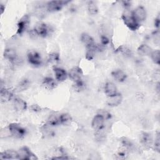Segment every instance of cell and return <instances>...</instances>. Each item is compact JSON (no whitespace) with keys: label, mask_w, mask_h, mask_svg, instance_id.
<instances>
[{"label":"cell","mask_w":160,"mask_h":160,"mask_svg":"<svg viewBox=\"0 0 160 160\" xmlns=\"http://www.w3.org/2000/svg\"><path fill=\"white\" fill-rule=\"evenodd\" d=\"M82 74L83 72L81 68L79 66H74L70 69L68 73V76L72 81L76 82L82 79Z\"/></svg>","instance_id":"ba28073f"},{"label":"cell","mask_w":160,"mask_h":160,"mask_svg":"<svg viewBox=\"0 0 160 160\" xmlns=\"http://www.w3.org/2000/svg\"><path fill=\"white\" fill-rule=\"evenodd\" d=\"M69 2V1H51L47 2L46 7L48 12H54L61 11Z\"/></svg>","instance_id":"5b68a950"},{"label":"cell","mask_w":160,"mask_h":160,"mask_svg":"<svg viewBox=\"0 0 160 160\" xmlns=\"http://www.w3.org/2000/svg\"><path fill=\"white\" fill-rule=\"evenodd\" d=\"M30 84L31 83H30V81H29V79H26V78L22 79L18 84V85L16 88V91L22 92V91H24L26 90L30 86Z\"/></svg>","instance_id":"7402d4cb"},{"label":"cell","mask_w":160,"mask_h":160,"mask_svg":"<svg viewBox=\"0 0 160 160\" xmlns=\"http://www.w3.org/2000/svg\"><path fill=\"white\" fill-rule=\"evenodd\" d=\"M51 31L50 26L44 22L38 23L33 29L34 33L41 38H46L50 34Z\"/></svg>","instance_id":"277c9868"},{"label":"cell","mask_w":160,"mask_h":160,"mask_svg":"<svg viewBox=\"0 0 160 160\" xmlns=\"http://www.w3.org/2000/svg\"><path fill=\"white\" fill-rule=\"evenodd\" d=\"M74 82V89L76 90L81 91L84 88L85 85H84V82L82 81V79L79 80V81H76V82Z\"/></svg>","instance_id":"836d02e7"},{"label":"cell","mask_w":160,"mask_h":160,"mask_svg":"<svg viewBox=\"0 0 160 160\" xmlns=\"http://www.w3.org/2000/svg\"><path fill=\"white\" fill-rule=\"evenodd\" d=\"M122 6L125 8V9H129L131 6V2L129 1H122Z\"/></svg>","instance_id":"f35d334b"},{"label":"cell","mask_w":160,"mask_h":160,"mask_svg":"<svg viewBox=\"0 0 160 160\" xmlns=\"http://www.w3.org/2000/svg\"><path fill=\"white\" fill-rule=\"evenodd\" d=\"M118 51H119L122 55H124V56H126V57H130L132 55L131 50L128 47H127L126 46H124V45H122V46H119L118 49Z\"/></svg>","instance_id":"f1b7e54d"},{"label":"cell","mask_w":160,"mask_h":160,"mask_svg":"<svg viewBox=\"0 0 160 160\" xmlns=\"http://www.w3.org/2000/svg\"><path fill=\"white\" fill-rule=\"evenodd\" d=\"M13 98L12 92L5 88H1L0 91V99L1 102H6Z\"/></svg>","instance_id":"e0dca14e"},{"label":"cell","mask_w":160,"mask_h":160,"mask_svg":"<svg viewBox=\"0 0 160 160\" xmlns=\"http://www.w3.org/2000/svg\"><path fill=\"white\" fill-rule=\"evenodd\" d=\"M18 152L19 159L21 160H35L38 159L36 156L31 152L30 149L27 146L21 148Z\"/></svg>","instance_id":"52a82bcc"},{"label":"cell","mask_w":160,"mask_h":160,"mask_svg":"<svg viewBox=\"0 0 160 160\" xmlns=\"http://www.w3.org/2000/svg\"><path fill=\"white\" fill-rule=\"evenodd\" d=\"M81 41H82V42L84 44L86 45V47L95 43L93 38L89 34H88V33H86V32H83L81 34Z\"/></svg>","instance_id":"d4e9b609"},{"label":"cell","mask_w":160,"mask_h":160,"mask_svg":"<svg viewBox=\"0 0 160 160\" xmlns=\"http://www.w3.org/2000/svg\"><path fill=\"white\" fill-rule=\"evenodd\" d=\"M104 121L105 119L103 118V117L98 113L94 116L92 120L91 126L93 129L96 131H100L104 128Z\"/></svg>","instance_id":"9c48e42d"},{"label":"cell","mask_w":160,"mask_h":160,"mask_svg":"<svg viewBox=\"0 0 160 160\" xmlns=\"http://www.w3.org/2000/svg\"><path fill=\"white\" fill-rule=\"evenodd\" d=\"M152 146L154 147V150L156 152H160V134H159V132L157 133V134L155 137V139L153 141Z\"/></svg>","instance_id":"1f68e13d"},{"label":"cell","mask_w":160,"mask_h":160,"mask_svg":"<svg viewBox=\"0 0 160 160\" xmlns=\"http://www.w3.org/2000/svg\"><path fill=\"white\" fill-rule=\"evenodd\" d=\"M0 9H1V13L2 14L5 10V6L3 4H1V7H0Z\"/></svg>","instance_id":"60d3db41"},{"label":"cell","mask_w":160,"mask_h":160,"mask_svg":"<svg viewBox=\"0 0 160 160\" xmlns=\"http://www.w3.org/2000/svg\"><path fill=\"white\" fill-rule=\"evenodd\" d=\"M150 56L154 63L158 65L160 64V51L159 49L152 51Z\"/></svg>","instance_id":"83f0119b"},{"label":"cell","mask_w":160,"mask_h":160,"mask_svg":"<svg viewBox=\"0 0 160 160\" xmlns=\"http://www.w3.org/2000/svg\"><path fill=\"white\" fill-rule=\"evenodd\" d=\"M153 50L146 44H141L138 48V52L142 56H150Z\"/></svg>","instance_id":"603a6c76"},{"label":"cell","mask_w":160,"mask_h":160,"mask_svg":"<svg viewBox=\"0 0 160 160\" xmlns=\"http://www.w3.org/2000/svg\"><path fill=\"white\" fill-rule=\"evenodd\" d=\"M159 23H160V19H159V16H158V17L154 19V26L156 28H157V29H159Z\"/></svg>","instance_id":"ab89813d"},{"label":"cell","mask_w":160,"mask_h":160,"mask_svg":"<svg viewBox=\"0 0 160 160\" xmlns=\"http://www.w3.org/2000/svg\"><path fill=\"white\" fill-rule=\"evenodd\" d=\"M152 38L155 44H159V39H160V33L159 29L156 30L152 34Z\"/></svg>","instance_id":"e575fe53"},{"label":"cell","mask_w":160,"mask_h":160,"mask_svg":"<svg viewBox=\"0 0 160 160\" xmlns=\"http://www.w3.org/2000/svg\"><path fill=\"white\" fill-rule=\"evenodd\" d=\"M30 109L33 112H39L41 111V108L38 104H32L30 106Z\"/></svg>","instance_id":"74e56055"},{"label":"cell","mask_w":160,"mask_h":160,"mask_svg":"<svg viewBox=\"0 0 160 160\" xmlns=\"http://www.w3.org/2000/svg\"><path fill=\"white\" fill-rule=\"evenodd\" d=\"M53 71L55 75L56 80H57L59 82L64 81L68 76V74L67 73L66 70L61 68L54 67L53 68Z\"/></svg>","instance_id":"4fadbf2b"},{"label":"cell","mask_w":160,"mask_h":160,"mask_svg":"<svg viewBox=\"0 0 160 160\" xmlns=\"http://www.w3.org/2000/svg\"><path fill=\"white\" fill-rule=\"evenodd\" d=\"M111 75L116 81L119 82H124L127 78L126 74L121 69H116L113 71L111 72Z\"/></svg>","instance_id":"ffe728a7"},{"label":"cell","mask_w":160,"mask_h":160,"mask_svg":"<svg viewBox=\"0 0 160 160\" xmlns=\"http://www.w3.org/2000/svg\"><path fill=\"white\" fill-rule=\"evenodd\" d=\"M128 150L126 149L124 147H123L122 149L121 150H119L118 152L116 154V159H126L128 156Z\"/></svg>","instance_id":"4dcf8cb0"},{"label":"cell","mask_w":160,"mask_h":160,"mask_svg":"<svg viewBox=\"0 0 160 160\" xmlns=\"http://www.w3.org/2000/svg\"><path fill=\"white\" fill-rule=\"evenodd\" d=\"M122 101V97L121 94L117 93L115 95L108 97L106 103L109 106L115 107L119 105Z\"/></svg>","instance_id":"9a60e30c"},{"label":"cell","mask_w":160,"mask_h":160,"mask_svg":"<svg viewBox=\"0 0 160 160\" xmlns=\"http://www.w3.org/2000/svg\"><path fill=\"white\" fill-rule=\"evenodd\" d=\"M121 143L123 146V147H124L126 149H127L128 151H131L133 150L134 145V144L131 141H130L129 139L124 138L122 140H121Z\"/></svg>","instance_id":"f546056e"},{"label":"cell","mask_w":160,"mask_h":160,"mask_svg":"<svg viewBox=\"0 0 160 160\" xmlns=\"http://www.w3.org/2000/svg\"><path fill=\"white\" fill-rule=\"evenodd\" d=\"M8 129L10 132L11 136L16 139H21L26 134V129L16 122H12L8 125Z\"/></svg>","instance_id":"7a4b0ae2"},{"label":"cell","mask_w":160,"mask_h":160,"mask_svg":"<svg viewBox=\"0 0 160 160\" xmlns=\"http://www.w3.org/2000/svg\"><path fill=\"white\" fill-rule=\"evenodd\" d=\"M13 105L14 109L17 111H24L27 109L28 105L26 102L21 98H15L13 101Z\"/></svg>","instance_id":"2e32d148"},{"label":"cell","mask_w":160,"mask_h":160,"mask_svg":"<svg viewBox=\"0 0 160 160\" xmlns=\"http://www.w3.org/2000/svg\"><path fill=\"white\" fill-rule=\"evenodd\" d=\"M109 38L106 36H101V44L103 46H106L109 44Z\"/></svg>","instance_id":"8d00e7d4"},{"label":"cell","mask_w":160,"mask_h":160,"mask_svg":"<svg viewBox=\"0 0 160 160\" xmlns=\"http://www.w3.org/2000/svg\"><path fill=\"white\" fill-rule=\"evenodd\" d=\"M27 59L29 64L38 67L42 64V59L41 54L35 50H30L27 53Z\"/></svg>","instance_id":"3957f363"},{"label":"cell","mask_w":160,"mask_h":160,"mask_svg":"<svg viewBox=\"0 0 160 160\" xmlns=\"http://www.w3.org/2000/svg\"><path fill=\"white\" fill-rule=\"evenodd\" d=\"M47 124L51 127L60 125L59 114H51L48 119Z\"/></svg>","instance_id":"cb8c5ba5"},{"label":"cell","mask_w":160,"mask_h":160,"mask_svg":"<svg viewBox=\"0 0 160 160\" xmlns=\"http://www.w3.org/2000/svg\"><path fill=\"white\" fill-rule=\"evenodd\" d=\"M98 114H99L100 115H101L105 120H108V119H111V113L109 112L108 111H106V110L101 109V110L99 111Z\"/></svg>","instance_id":"d590c367"},{"label":"cell","mask_w":160,"mask_h":160,"mask_svg":"<svg viewBox=\"0 0 160 160\" xmlns=\"http://www.w3.org/2000/svg\"><path fill=\"white\" fill-rule=\"evenodd\" d=\"M30 23L29 16L28 14H24L18 22L16 34L22 35L28 28Z\"/></svg>","instance_id":"8992f818"},{"label":"cell","mask_w":160,"mask_h":160,"mask_svg":"<svg viewBox=\"0 0 160 160\" xmlns=\"http://www.w3.org/2000/svg\"><path fill=\"white\" fill-rule=\"evenodd\" d=\"M42 85L45 89L48 90H52L56 87L57 83L53 78L48 76L44 78Z\"/></svg>","instance_id":"ac0fdd59"},{"label":"cell","mask_w":160,"mask_h":160,"mask_svg":"<svg viewBox=\"0 0 160 160\" xmlns=\"http://www.w3.org/2000/svg\"><path fill=\"white\" fill-rule=\"evenodd\" d=\"M104 91L108 97L115 95L118 93V89L116 85L112 82H108L105 84Z\"/></svg>","instance_id":"d6986e66"},{"label":"cell","mask_w":160,"mask_h":160,"mask_svg":"<svg viewBox=\"0 0 160 160\" xmlns=\"http://www.w3.org/2000/svg\"><path fill=\"white\" fill-rule=\"evenodd\" d=\"M59 55L56 52H52L49 54L48 61L51 63H56L59 61Z\"/></svg>","instance_id":"d6a6232c"},{"label":"cell","mask_w":160,"mask_h":160,"mask_svg":"<svg viewBox=\"0 0 160 160\" xmlns=\"http://www.w3.org/2000/svg\"><path fill=\"white\" fill-rule=\"evenodd\" d=\"M97 51V44L94 43L90 46H86V59L90 61L92 60L95 56V53Z\"/></svg>","instance_id":"44dd1931"},{"label":"cell","mask_w":160,"mask_h":160,"mask_svg":"<svg viewBox=\"0 0 160 160\" xmlns=\"http://www.w3.org/2000/svg\"><path fill=\"white\" fill-rule=\"evenodd\" d=\"M140 141L142 145L146 148H149L152 146L153 140L151 134L143 132L140 136Z\"/></svg>","instance_id":"7c38bea8"},{"label":"cell","mask_w":160,"mask_h":160,"mask_svg":"<svg viewBox=\"0 0 160 160\" xmlns=\"http://www.w3.org/2000/svg\"><path fill=\"white\" fill-rule=\"evenodd\" d=\"M88 11L89 14L96 15L98 13V7L94 1H91L88 3Z\"/></svg>","instance_id":"484cf974"},{"label":"cell","mask_w":160,"mask_h":160,"mask_svg":"<svg viewBox=\"0 0 160 160\" xmlns=\"http://www.w3.org/2000/svg\"><path fill=\"white\" fill-rule=\"evenodd\" d=\"M1 159H19L18 152L13 149H8L0 154Z\"/></svg>","instance_id":"5bb4252c"},{"label":"cell","mask_w":160,"mask_h":160,"mask_svg":"<svg viewBox=\"0 0 160 160\" xmlns=\"http://www.w3.org/2000/svg\"><path fill=\"white\" fill-rule=\"evenodd\" d=\"M4 58L12 64H16L18 62V57L16 51L12 48H7L4 50L3 53Z\"/></svg>","instance_id":"30bf717a"},{"label":"cell","mask_w":160,"mask_h":160,"mask_svg":"<svg viewBox=\"0 0 160 160\" xmlns=\"http://www.w3.org/2000/svg\"><path fill=\"white\" fill-rule=\"evenodd\" d=\"M72 121V118L70 114L68 113H62L59 114V121L60 124L67 125L69 124Z\"/></svg>","instance_id":"4316f807"},{"label":"cell","mask_w":160,"mask_h":160,"mask_svg":"<svg viewBox=\"0 0 160 160\" xmlns=\"http://www.w3.org/2000/svg\"><path fill=\"white\" fill-rule=\"evenodd\" d=\"M124 24L131 31H136L140 27V23L134 18L132 11L126 10L121 16Z\"/></svg>","instance_id":"6da1fadb"},{"label":"cell","mask_w":160,"mask_h":160,"mask_svg":"<svg viewBox=\"0 0 160 160\" xmlns=\"http://www.w3.org/2000/svg\"><path fill=\"white\" fill-rule=\"evenodd\" d=\"M133 15L136 19L140 23L144 21L146 18V11L145 8L142 6H138L133 11Z\"/></svg>","instance_id":"8fae6325"}]
</instances>
